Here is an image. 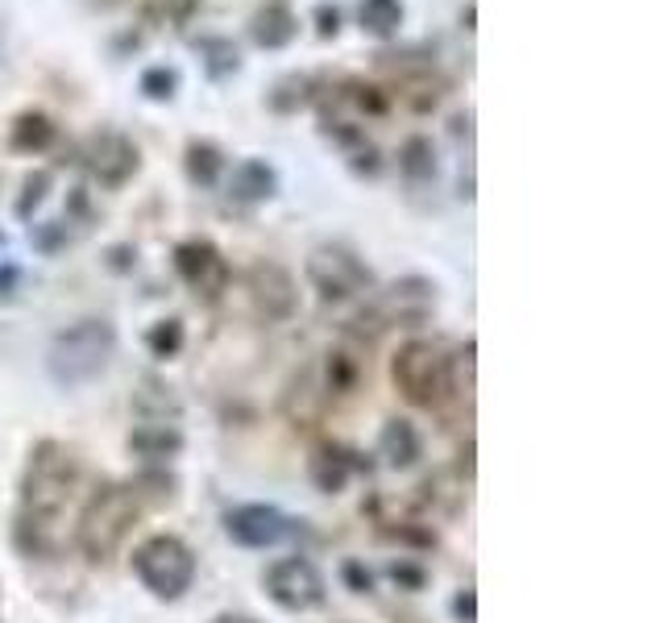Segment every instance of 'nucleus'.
Listing matches in <instances>:
<instances>
[{
	"mask_svg": "<svg viewBox=\"0 0 664 623\" xmlns=\"http://www.w3.org/2000/svg\"><path fill=\"white\" fill-rule=\"evenodd\" d=\"M116 354V329L109 321H88L63 329L55 341H50V354H46V366L50 375L63 382V387H79V382H92L109 358Z\"/></svg>",
	"mask_w": 664,
	"mask_h": 623,
	"instance_id": "f257e3e1",
	"label": "nucleus"
},
{
	"mask_svg": "<svg viewBox=\"0 0 664 623\" xmlns=\"http://www.w3.org/2000/svg\"><path fill=\"white\" fill-rule=\"evenodd\" d=\"M137 520V491L133 487H100L79 515V548L88 561H109Z\"/></svg>",
	"mask_w": 664,
	"mask_h": 623,
	"instance_id": "f03ea898",
	"label": "nucleus"
},
{
	"mask_svg": "<svg viewBox=\"0 0 664 623\" xmlns=\"http://www.w3.org/2000/svg\"><path fill=\"white\" fill-rule=\"evenodd\" d=\"M391 378L416 408H437L453 387V358H444L440 341H407L391 361Z\"/></svg>",
	"mask_w": 664,
	"mask_h": 623,
	"instance_id": "7ed1b4c3",
	"label": "nucleus"
},
{
	"mask_svg": "<svg viewBox=\"0 0 664 623\" xmlns=\"http://www.w3.org/2000/svg\"><path fill=\"white\" fill-rule=\"evenodd\" d=\"M79 466L76 457L67 454L58 441H42L34 457H30V470H25V487H21V499H25V515H46L55 520L58 511L67 508V499L76 491Z\"/></svg>",
	"mask_w": 664,
	"mask_h": 623,
	"instance_id": "20e7f679",
	"label": "nucleus"
},
{
	"mask_svg": "<svg viewBox=\"0 0 664 623\" xmlns=\"http://www.w3.org/2000/svg\"><path fill=\"white\" fill-rule=\"evenodd\" d=\"M437 312V283H428V279H398L382 291L379 300L370 303V312H361L353 324H370V337H382L386 329H416L424 324L428 316Z\"/></svg>",
	"mask_w": 664,
	"mask_h": 623,
	"instance_id": "39448f33",
	"label": "nucleus"
},
{
	"mask_svg": "<svg viewBox=\"0 0 664 623\" xmlns=\"http://www.w3.org/2000/svg\"><path fill=\"white\" fill-rule=\"evenodd\" d=\"M133 569L158 599H179L195 578V557L179 536H150L133 553Z\"/></svg>",
	"mask_w": 664,
	"mask_h": 623,
	"instance_id": "423d86ee",
	"label": "nucleus"
},
{
	"mask_svg": "<svg viewBox=\"0 0 664 623\" xmlns=\"http://www.w3.org/2000/svg\"><path fill=\"white\" fill-rule=\"evenodd\" d=\"M307 283L320 291V300L328 303H341L353 300L358 291L374 283L370 266L361 263L353 249L345 246H316L307 254Z\"/></svg>",
	"mask_w": 664,
	"mask_h": 623,
	"instance_id": "0eeeda50",
	"label": "nucleus"
},
{
	"mask_svg": "<svg viewBox=\"0 0 664 623\" xmlns=\"http://www.w3.org/2000/svg\"><path fill=\"white\" fill-rule=\"evenodd\" d=\"M83 167L92 175L100 188H125L133 175L142 170V151L133 146L125 133L116 130H100L88 137V146H83Z\"/></svg>",
	"mask_w": 664,
	"mask_h": 623,
	"instance_id": "6e6552de",
	"label": "nucleus"
},
{
	"mask_svg": "<svg viewBox=\"0 0 664 623\" xmlns=\"http://www.w3.org/2000/svg\"><path fill=\"white\" fill-rule=\"evenodd\" d=\"M266 594L286 611H307L324 603V578L304 557H283L266 569Z\"/></svg>",
	"mask_w": 664,
	"mask_h": 623,
	"instance_id": "1a4fd4ad",
	"label": "nucleus"
},
{
	"mask_svg": "<svg viewBox=\"0 0 664 623\" xmlns=\"http://www.w3.org/2000/svg\"><path fill=\"white\" fill-rule=\"evenodd\" d=\"M175 270H179V279H183L195 296H204V300H221V291L228 287L225 254L212 246V242H204V237L175 246Z\"/></svg>",
	"mask_w": 664,
	"mask_h": 623,
	"instance_id": "9d476101",
	"label": "nucleus"
},
{
	"mask_svg": "<svg viewBox=\"0 0 664 623\" xmlns=\"http://www.w3.org/2000/svg\"><path fill=\"white\" fill-rule=\"evenodd\" d=\"M249 300L254 308L262 312L266 321H286V316H295V279H291V270L279 263H254L249 266Z\"/></svg>",
	"mask_w": 664,
	"mask_h": 623,
	"instance_id": "9b49d317",
	"label": "nucleus"
},
{
	"mask_svg": "<svg viewBox=\"0 0 664 623\" xmlns=\"http://www.w3.org/2000/svg\"><path fill=\"white\" fill-rule=\"evenodd\" d=\"M225 524H228V536L246 548H270V545H279V541H286V536H295V532H300L295 520H286L283 511L266 508V503H249V508L228 511Z\"/></svg>",
	"mask_w": 664,
	"mask_h": 623,
	"instance_id": "f8f14e48",
	"label": "nucleus"
},
{
	"mask_svg": "<svg viewBox=\"0 0 664 623\" xmlns=\"http://www.w3.org/2000/svg\"><path fill=\"white\" fill-rule=\"evenodd\" d=\"M249 38H254V46H262V51H286L291 42L300 38V18H295V9L283 4V0L262 4V9L249 18Z\"/></svg>",
	"mask_w": 664,
	"mask_h": 623,
	"instance_id": "ddd939ff",
	"label": "nucleus"
},
{
	"mask_svg": "<svg viewBox=\"0 0 664 623\" xmlns=\"http://www.w3.org/2000/svg\"><path fill=\"white\" fill-rule=\"evenodd\" d=\"M274 196H279V170L266 158H246L228 175V200H237V204H266Z\"/></svg>",
	"mask_w": 664,
	"mask_h": 623,
	"instance_id": "4468645a",
	"label": "nucleus"
},
{
	"mask_svg": "<svg viewBox=\"0 0 664 623\" xmlns=\"http://www.w3.org/2000/svg\"><path fill=\"white\" fill-rule=\"evenodd\" d=\"M183 170H188V179L195 188H216L221 175H225V151H221V142L191 137L188 151H183Z\"/></svg>",
	"mask_w": 664,
	"mask_h": 623,
	"instance_id": "2eb2a0df",
	"label": "nucleus"
},
{
	"mask_svg": "<svg viewBox=\"0 0 664 623\" xmlns=\"http://www.w3.org/2000/svg\"><path fill=\"white\" fill-rule=\"evenodd\" d=\"M312 100H316V79L304 76V71H286V76H279L270 84L266 109L279 116H291V113H300V109H307Z\"/></svg>",
	"mask_w": 664,
	"mask_h": 623,
	"instance_id": "dca6fc26",
	"label": "nucleus"
},
{
	"mask_svg": "<svg viewBox=\"0 0 664 623\" xmlns=\"http://www.w3.org/2000/svg\"><path fill=\"white\" fill-rule=\"evenodd\" d=\"M58 137V125L55 116L38 113V109H30V113H21L13 125H9V146L18 154H42L50 151Z\"/></svg>",
	"mask_w": 664,
	"mask_h": 623,
	"instance_id": "f3484780",
	"label": "nucleus"
},
{
	"mask_svg": "<svg viewBox=\"0 0 664 623\" xmlns=\"http://www.w3.org/2000/svg\"><path fill=\"white\" fill-rule=\"evenodd\" d=\"M398 170H403V179L419 188V183H432L437 179V142L428 137V133H412L407 142H403V151H398Z\"/></svg>",
	"mask_w": 664,
	"mask_h": 623,
	"instance_id": "a211bd4d",
	"label": "nucleus"
},
{
	"mask_svg": "<svg viewBox=\"0 0 664 623\" xmlns=\"http://www.w3.org/2000/svg\"><path fill=\"white\" fill-rule=\"evenodd\" d=\"M130 449L137 457H150V461H162V457H175L183 449V433L175 424H162V420H146L130 433Z\"/></svg>",
	"mask_w": 664,
	"mask_h": 623,
	"instance_id": "6ab92c4d",
	"label": "nucleus"
},
{
	"mask_svg": "<svg viewBox=\"0 0 664 623\" xmlns=\"http://www.w3.org/2000/svg\"><path fill=\"white\" fill-rule=\"evenodd\" d=\"M403 21H407V9H403V0H361V4H358L361 34H370V38H379V42L398 38Z\"/></svg>",
	"mask_w": 664,
	"mask_h": 623,
	"instance_id": "aec40b11",
	"label": "nucleus"
},
{
	"mask_svg": "<svg viewBox=\"0 0 664 623\" xmlns=\"http://www.w3.org/2000/svg\"><path fill=\"white\" fill-rule=\"evenodd\" d=\"M195 55H200L204 76H209L212 84H225V79H233L237 71H241V51H237V42L221 38V34L195 42Z\"/></svg>",
	"mask_w": 664,
	"mask_h": 623,
	"instance_id": "412c9836",
	"label": "nucleus"
},
{
	"mask_svg": "<svg viewBox=\"0 0 664 623\" xmlns=\"http://www.w3.org/2000/svg\"><path fill=\"white\" fill-rule=\"evenodd\" d=\"M419 433L407 424V420H391L379 436V454L386 457V466H395V470H407V466H416L419 461Z\"/></svg>",
	"mask_w": 664,
	"mask_h": 623,
	"instance_id": "4be33fe9",
	"label": "nucleus"
},
{
	"mask_svg": "<svg viewBox=\"0 0 664 623\" xmlns=\"http://www.w3.org/2000/svg\"><path fill=\"white\" fill-rule=\"evenodd\" d=\"M312 482L324 494H337L349 482V457L337 454V449H320V454L312 457Z\"/></svg>",
	"mask_w": 664,
	"mask_h": 623,
	"instance_id": "5701e85b",
	"label": "nucleus"
},
{
	"mask_svg": "<svg viewBox=\"0 0 664 623\" xmlns=\"http://www.w3.org/2000/svg\"><path fill=\"white\" fill-rule=\"evenodd\" d=\"M137 92L146 96V100H154V104H167V100L179 96V71L167 67V63H154V67H146L142 79H137Z\"/></svg>",
	"mask_w": 664,
	"mask_h": 623,
	"instance_id": "b1692460",
	"label": "nucleus"
},
{
	"mask_svg": "<svg viewBox=\"0 0 664 623\" xmlns=\"http://www.w3.org/2000/svg\"><path fill=\"white\" fill-rule=\"evenodd\" d=\"M133 403H137V412L142 415H154V420H162V424H167V412H171V420L179 415V399H175L158 378H146L142 391L133 396Z\"/></svg>",
	"mask_w": 664,
	"mask_h": 623,
	"instance_id": "393cba45",
	"label": "nucleus"
},
{
	"mask_svg": "<svg viewBox=\"0 0 664 623\" xmlns=\"http://www.w3.org/2000/svg\"><path fill=\"white\" fill-rule=\"evenodd\" d=\"M50 188H55V175H50V170H30V175H25V183H21V200H18L21 221H30V216L46 204Z\"/></svg>",
	"mask_w": 664,
	"mask_h": 623,
	"instance_id": "a878e982",
	"label": "nucleus"
},
{
	"mask_svg": "<svg viewBox=\"0 0 664 623\" xmlns=\"http://www.w3.org/2000/svg\"><path fill=\"white\" fill-rule=\"evenodd\" d=\"M183 341H188L183 321H158L150 333H146V349H150L154 358H175V354L183 349Z\"/></svg>",
	"mask_w": 664,
	"mask_h": 623,
	"instance_id": "bb28decb",
	"label": "nucleus"
},
{
	"mask_svg": "<svg viewBox=\"0 0 664 623\" xmlns=\"http://www.w3.org/2000/svg\"><path fill=\"white\" fill-rule=\"evenodd\" d=\"M361 378V366L349 354H333L328 358V391H337V396H349L353 387H358Z\"/></svg>",
	"mask_w": 664,
	"mask_h": 623,
	"instance_id": "cd10ccee",
	"label": "nucleus"
},
{
	"mask_svg": "<svg viewBox=\"0 0 664 623\" xmlns=\"http://www.w3.org/2000/svg\"><path fill=\"white\" fill-rule=\"evenodd\" d=\"M349 100L358 104L361 113H370V116H382L386 109H391V96L382 92V88H374V84H349Z\"/></svg>",
	"mask_w": 664,
	"mask_h": 623,
	"instance_id": "c85d7f7f",
	"label": "nucleus"
},
{
	"mask_svg": "<svg viewBox=\"0 0 664 623\" xmlns=\"http://www.w3.org/2000/svg\"><path fill=\"white\" fill-rule=\"evenodd\" d=\"M316 34L320 38H337L341 34V9L337 4H316Z\"/></svg>",
	"mask_w": 664,
	"mask_h": 623,
	"instance_id": "c756f323",
	"label": "nucleus"
},
{
	"mask_svg": "<svg viewBox=\"0 0 664 623\" xmlns=\"http://www.w3.org/2000/svg\"><path fill=\"white\" fill-rule=\"evenodd\" d=\"M391 578H395L398 586H407V590H419L424 586V569H416V566H391Z\"/></svg>",
	"mask_w": 664,
	"mask_h": 623,
	"instance_id": "7c9ffc66",
	"label": "nucleus"
},
{
	"mask_svg": "<svg viewBox=\"0 0 664 623\" xmlns=\"http://www.w3.org/2000/svg\"><path fill=\"white\" fill-rule=\"evenodd\" d=\"M353 170L374 175V170H379V151H374V146H358V154H353Z\"/></svg>",
	"mask_w": 664,
	"mask_h": 623,
	"instance_id": "2f4dec72",
	"label": "nucleus"
},
{
	"mask_svg": "<svg viewBox=\"0 0 664 623\" xmlns=\"http://www.w3.org/2000/svg\"><path fill=\"white\" fill-rule=\"evenodd\" d=\"M204 0H167V9H171V21H179V25H188L191 13L200 9Z\"/></svg>",
	"mask_w": 664,
	"mask_h": 623,
	"instance_id": "473e14b6",
	"label": "nucleus"
},
{
	"mask_svg": "<svg viewBox=\"0 0 664 623\" xmlns=\"http://www.w3.org/2000/svg\"><path fill=\"white\" fill-rule=\"evenodd\" d=\"M453 611H457V615H461V620H465V623H474V620H477V599H474V590H465V594H457Z\"/></svg>",
	"mask_w": 664,
	"mask_h": 623,
	"instance_id": "72a5a7b5",
	"label": "nucleus"
},
{
	"mask_svg": "<svg viewBox=\"0 0 664 623\" xmlns=\"http://www.w3.org/2000/svg\"><path fill=\"white\" fill-rule=\"evenodd\" d=\"M18 279H21V270H18V266H4V270H0V300H9V296H13V287H18Z\"/></svg>",
	"mask_w": 664,
	"mask_h": 623,
	"instance_id": "f704fd0d",
	"label": "nucleus"
},
{
	"mask_svg": "<svg viewBox=\"0 0 664 623\" xmlns=\"http://www.w3.org/2000/svg\"><path fill=\"white\" fill-rule=\"evenodd\" d=\"M345 578L358 586V590H370V574H361V566H345Z\"/></svg>",
	"mask_w": 664,
	"mask_h": 623,
	"instance_id": "c9c22d12",
	"label": "nucleus"
},
{
	"mask_svg": "<svg viewBox=\"0 0 664 623\" xmlns=\"http://www.w3.org/2000/svg\"><path fill=\"white\" fill-rule=\"evenodd\" d=\"M130 254H133L130 246H116L113 254H109V258H113V266H116V270H125V266H130Z\"/></svg>",
	"mask_w": 664,
	"mask_h": 623,
	"instance_id": "e433bc0d",
	"label": "nucleus"
},
{
	"mask_svg": "<svg viewBox=\"0 0 664 623\" xmlns=\"http://www.w3.org/2000/svg\"><path fill=\"white\" fill-rule=\"evenodd\" d=\"M216 623H254V620H246V615H221Z\"/></svg>",
	"mask_w": 664,
	"mask_h": 623,
	"instance_id": "4c0bfd02",
	"label": "nucleus"
}]
</instances>
